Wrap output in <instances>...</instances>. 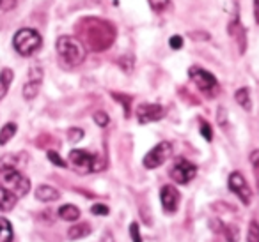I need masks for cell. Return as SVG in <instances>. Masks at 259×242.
<instances>
[{
	"label": "cell",
	"mask_w": 259,
	"mask_h": 242,
	"mask_svg": "<svg viewBox=\"0 0 259 242\" xmlns=\"http://www.w3.org/2000/svg\"><path fill=\"white\" fill-rule=\"evenodd\" d=\"M80 36L82 44L91 51H103L112 46L115 39V27L101 18H85L80 22Z\"/></svg>",
	"instance_id": "1"
},
{
	"label": "cell",
	"mask_w": 259,
	"mask_h": 242,
	"mask_svg": "<svg viewBox=\"0 0 259 242\" xmlns=\"http://www.w3.org/2000/svg\"><path fill=\"white\" fill-rule=\"evenodd\" d=\"M57 53L59 58L64 66L68 68H76L85 60V46L82 44V41L71 36H61L57 39Z\"/></svg>",
	"instance_id": "2"
},
{
	"label": "cell",
	"mask_w": 259,
	"mask_h": 242,
	"mask_svg": "<svg viewBox=\"0 0 259 242\" xmlns=\"http://www.w3.org/2000/svg\"><path fill=\"white\" fill-rule=\"evenodd\" d=\"M0 186L18 198H23L30 191L29 177H25L18 168H0Z\"/></svg>",
	"instance_id": "3"
},
{
	"label": "cell",
	"mask_w": 259,
	"mask_h": 242,
	"mask_svg": "<svg viewBox=\"0 0 259 242\" xmlns=\"http://www.w3.org/2000/svg\"><path fill=\"white\" fill-rule=\"evenodd\" d=\"M41 44H43L41 34L34 29H20L13 39V46L22 57H30L32 53H36Z\"/></svg>",
	"instance_id": "4"
},
{
	"label": "cell",
	"mask_w": 259,
	"mask_h": 242,
	"mask_svg": "<svg viewBox=\"0 0 259 242\" xmlns=\"http://www.w3.org/2000/svg\"><path fill=\"white\" fill-rule=\"evenodd\" d=\"M188 76H190V80L194 82V85L208 97H213L219 92V82H217L215 76L209 71H206V69L199 68V66H192V68L188 69Z\"/></svg>",
	"instance_id": "5"
},
{
	"label": "cell",
	"mask_w": 259,
	"mask_h": 242,
	"mask_svg": "<svg viewBox=\"0 0 259 242\" xmlns=\"http://www.w3.org/2000/svg\"><path fill=\"white\" fill-rule=\"evenodd\" d=\"M172 156V143L170 142H160L158 145H155L148 154L144 156V166L148 170H155V168L162 166L169 157Z\"/></svg>",
	"instance_id": "6"
},
{
	"label": "cell",
	"mask_w": 259,
	"mask_h": 242,
	"mask_svg": "<svg viewBox=\"0 0 259 242\" xmlns=\"http://www.w3.org/2000/svg\"><path fill=\"white\" fill-rule=\"evenodd\" d=\"M69 163L75 166V170H78L80 173H89V171H98L101 170V166L98 164L96 156H93L91 152L82 149H75L69 152Z\"/></svg>",
	"instance_id": "7"
},
{
	"label": "cell",
	"mask_w": 259,
	"mask_h": 242,
	"mask_svg": "<svg viewBox=\"0 0 259 242\" xmlns=\"http://www.w3.org/2000/svg\"><path fill=\"white\" fill-rule=\"evenodd\" d=\"M195 175H197V166L194 163H190V161L183 159V157L176 159V163L170 168V177L178 184H188Z\"/></svg>",
	"instance_id": "8"
},
{
	"label": "cell",
	"mask_w": 259,
	"mask_h": 242,
	"mask_svg": "<svg viewBox=\"0 0 259 242\" xmlns=\"http://www.w3.org/2000/svg\"><path fill=\"white\" fill-rule=\"evenodd\" d=\"M227 186H229V189L233 191V195H236L238 198H240V202L243 203V205H250V202H252L250 188H248L247 180H245V177L240 171H233V173L229 175Z\"/></svg>",
	"instance_id": "9"
},
{
	"label": "cell",
	"mask_w": 259,
	"mask_h": 242,
	"mask_svg": "<svg viewBox=\"0 0 259 242\" xmlns=\"http://www.w3.org/2000/svg\"><path fill=\"white\" fill-rule=\"evenodd\" d=\"M41 83H43V69H41V66L34 64L29 71V82L23 85V97L29 101L34 99L39 94Z\"/></svg>",
	"instance_id": "10"
},
{
	"label": "cell",
	"mask_w": 259,
	"mask_h": 242,
	"mask_svg": "<svg viewBox=\"0 0 259 242\" xmlns=\"http://www.w3.org/2000/svg\"><path fill=\"white\" fill-rule=\"evenodd\" d=\"M227 30H229V36L233 37L234 43H236L238 51H240V53H245V50H247V30H245V27L241 25L238 13H234V18L231 20Z\"/></svg>",
	"instance_id": "11"
},
{
	"label": "cell",
	"mask_w": 259,
	"mask_h": 242,
	"mask_svg": "<svg viewBox=\"0 0 259 242\" xmlns=\"http://www.w3.org/2000/svg\"><path fill=\"white\" fill-rule=\"evenodd\" d=\"M160 200H162V207L165 212H176L178 210V205H180V191H178L174 186L167 184L160 189Z\"/></svg>",
	"instance_id": "12"
},
{
	"label": "cell",
	"mask_w": 259,
	"mask_h": 242,
	"mask_svg": "<svg viewBox=\"0 0 259 242\" xmlns=\"http://www.w3.org/2000/svg\"><path fill=\"white\" fill-rule=\"evenodd\" d=\"M165 115V110L160 104H141L137 108V118L141 124H149V122H158Z\"/></svg>",
	"instance_id": "13"
},
{
	"label": "cell",
	"mask_w": 259,
	"mask_h": 242,
	"mask_svg": "<svg viewBox=\"0 0 259 242\" xmlns=\"http://www.w3.org/2000/svg\"><path fill=\"white\" fill-rule=\"evenodd\" d=\"M36 198L39 200V202H45V203H50V202H57L59 198H61V193L57 191L55 188H52V186H39V188L36 189Z\"/></svg>",
	"instance_id": "14"
},
{
	"label": "cell",
	"mask_w": 259,
	"mask_h": 242,
	"mask_svg": "<svg viewBox=\"0 0 259 242\" xmlns=\"http://www.w3.org/2000/svg\"><path fill=\"white\" fill-rule=\"evenodd\" d=\"M16 202H18V196H15L11 191H8L6 188L0 186V212H9V210H13Z\"/></svg>",
	"instance_id": "15"
},
{
	"label": "cell",
	"mask_w": 259,
	"mask_h": 242,
	"mask_svg": "<svg viewBox=\"0 0 259 242\" xmlns=\"http://www.w3.org/2000/svg\"><path fill=\"white\" fill-rule=\"evenodd\" d=\"M13 80H15V73H13V69L4 68L2 71H0V101L4 99L6 94L9 92V87H11Z\"/></svg>",
	"instance_id": "16"
},
{
	"label": "cell",
	"mask_w": 259,
	"mask_h": 242,
	"mask_svg": "<svg viewBox=\"0 0 259 242\" xmlns=\"http://www.w3.org/2000/svg\"><path fill=\"white\" fill-rule=\"evenodd\" d=\"M59 217L64 221H76L80 219V209L76 205H71V203H66L59 209Z\"/></svg>",
	"instance_id": "17"
},
{
	"label": "cell",
	"mask_w": 259,
	"mask_h": 242,
	"mask_svg": "<svg viewBox=\"0 0 259 242\" xmlns=\"http://www.w3.org/2000/svg\"><path fill=\"white\" fill-rule=\"evenodd\" d=\"M89 233H91V224H87V223H78V224H75V226L69 228L68 238H69V240H78V238L87 237Z\"/></svg>",
	"instance_id": "18"
},
{
	"label": "cell",
	"mask_w": 259,
	"mask_h": 242,
	"mask_svg": "<svg viewBox=\"0 0 259 242\" xmlns=\"http://www.w3.org/2000/svg\"><path fill=\"white\" fill-rule=\"evenodd\" d=\"M16 131H18V126H16L15 122L4 124V128L0 129V145H6V143L11 142L13 136L16 135Z\"/></svg>",
	"instance_id": "19"
},
{
	"label": "cell",
	"mask_w": 259,
	"mask_h": 242,
	"mask_svg": "<svg viewBox=\"0 0 259 242\" xmlns=\"http://www.w3.org/2000/svg\"><path fill=\"white\" fill-rule=\"evenodd\" d=\"M234 99H236V103L240 104L243 110H247V111L252 110V99H250L248 89H238L236 94H234Z\"/></svg>",
	"instance_id": "20"
},
{
	"label": "cell",
	"mask_w": 259,
	"mask_h": 242,
	"mask_svg": "<svg viewBox=\"0 0 259 242\" xmlns=\"http://www.w3.org/2000/svg\"><path fill=\"white\" fill-rule=\"evenodd\" d=\"M0 242H13V224L6 217H0Z\"/></svg>",
	"instance_id": "21"
},
{
	"label": "cell",
	"mask_w": 259,
	"mask_h": 242,
	"mask_svg": "<svg viewBox=\"0 0 259 242\" xmlns=\"http://www.w3.org/2000/svg\"><path fill=\"white\" fill-rule=\"evenodd\" d=\"M155 13H163L170 8V0H148Z\"/></svg>",
	"instance_id": "22"
},
{
	"label": "cell",
	"mask_w": 259,
	"mask_h": 242,
	"mask_svg": "<svg viewBox=\"0 0 259 242\" xmlns=\"http://www.w3.org/2000/svg\"><path fill=\"white\" fill-rule=\"evenodd\" d=\"M247 242H259V224H257V221H250V224H248Z\"/></svg>",
	"instance_id": "23"
},
{
	"label": "cell",
	"mask_w": 259,
	"mask_h": 242,
	"mask_svg": "<svg viewBox=\"0 0 259 242\" xmlns=\"http://www.w3.org/2000/svg\"><path fill=\"white\" fill-rule=\"evenodd\" d=\"M250 163H252V170H254L255 186H257V189H259V150H252V154H250Z\"/></svg>",
	"instance_id": "24"
},
{
	"label": "cell",
	"mask_w": 259,
	"mask_h": 242,
	"mask_svg": "<svg viewBox=\"0 0 259 242\" xmlns=\"http://www.w3.org/2000/svg\"><path fill=\"white\" fill-rule=\"evenodd\" d=\"M112 97H114L115 101H119V103H122V106H124V115L126 117H130V103H132V97L130 96H124V94H112Z\"/></svg>",
	"instance_id": "25"
},
{
	"label": "cell",
	"mask_w": 259,
	"mask_h": 242,
	"mask_svg": "<svg viewBox=\"0 0 259 242\" xmlns=\"http://www.w3.org/2000/svg\"><path fill=\"white\" fill-rule=\"evenodd\" d=\"M47 156H48V159H50L52 163L55 164V166H59V168H66V166H68V164H66V161L62 159V157L59 156V154L55 152V150H48Z\"/></svg>",
	"instance_id": "26"
},
{
	"label": "cell",
	"mask_w": 259,
	"mask_h": 242,
	"mask_svg": "<svg viewBox=\"0 0 259 242\" xmlns=\"http://www.w3.org/2000/svg\"><path fill=\"white\" fill-rule=\"evenodd\" d=\"M93 118H94V122L100 126V128H107L108 122H110V118H108V115L105 113V111H96Z\"/></svg>",
	"instance_id": "27"
},
{
	"label": "cell",
	"mask_w": 259,
	"mask_h": 242,
	"mask_svg": "<svg viewBox=\"0 0 259 242\" xmlns=\"http://www.w3.org/2000/svg\"><path fill=\"white\" fill-rule=\"evenodd\" d=\"M224 233H226L227 242H238V228L236 226H226L224 228Z\"/></svg>",
	"instance_id": "28"
},
{
	"label": "cell",
	"mask_w": 259,
	"mask_h": 242,
	"mask_svg": "<svg viewBox=\"0 0 259 242\" xmlns=\"http://www.w3.org/2000/svg\"><path fill=\"white\" fill-rule=\"evenodd\" d=\"M68 138H69V142H80V140L83 138V131L80 128H71L68 131Z\"/></svg>",
	"instance_id": "29"
},
{
	"label": "cell",
	"mask_w": 259,
	"mask_h": 242,
	"mask_svg": "<svg viewBox=\"0 0 259 242\" xmlns=\"http://www.w3.org/2000/svg\"><path fill=\"white\" fill-rule=\"evenodd\" d=\"M130 237L134 242H142L141 231H139V223H132L130 224Z\"/></svg>",
	"instance_id": "30"
},
{
	"label": "cell",
	"mask_w": 259,
	"mask_h": 242,
	"mask_svg": "<svg viewBox=\"0 0 259 242\" xmlns=\"http://www.w3.org/2000/svg\"><path fill=\"white\" fill-rule=\"evenodd\" d=\"M201 135L204 136L206 142H211L213 140V131H211V128H209L208 122H201Z\"/></svg>",
	"instance_id": "31"
},
{
	"label": "cell",
	"mask_w": 259,
	"mask_h": 242,
	"mask_svg": "<svg viewBox=\"0 0 259 242\" xmlns=\"http://www.w3.org/2000/svg\"><path fill=\"white\" fill-rule=\"evenodd\" d=\"M91 212L96 214V216H107V214H108V207L103 205V203H96V205H93Z\"/></svg>",
	"instance_id": "32"
},
{
	"label": "cell",
	"mask_w": 259,
	"mask_h": 242,
	"mask_svg": "<svg viewBox=\"0 0 259 242\" xmlns=\"http://www.w3.org/2000/svg\"><path fill=\"white\" fill-rule=\"evenodd\" d=\"M18 0H0V11H11L16 8Z\"/></svg>",
	"instance_id": "33"
},
{
	"label": "cell",
	"mask_w": 259,
	"mask_h": 242,
	"mask_svg": "<svg viewBox=\"0 0 259 242\" xmlns=\"http://www.w3.org/2000/svg\"><path fill=\"white\" fill-rule=\"evenodd\" d=\"M169 44H170V48H172V50H180V48L183 46V37H181V36H172V37H170V41H169Z\"/></svg>",
	"instance_id": "34"
},
{
	"label": "cell",
	"mask_w": 259,
	"mask_h": 242,
	"mask_svg": "<svg viewBox=\"0 0 259 242\" xmlns=\"http://www.w3.org/2000/svg\"><path fill=\"white\" fill-rule=\"evenodd\" d=\"M254 20L259 25V0H254Z\"/></svg>",
	"instance_id": "35"
},
{
	"label": "cell",
	"mask_w": 259,
	"mask_h": 242,
	"mask_svg": "<svg viewBox=\"0 0 259 242\" xmlns=\"http://www.w3.org/2000/svg\"><path fill=\"white\" fill-rule=\"evenodd\" d=\"M100 242H115L114 240V235L110 233V231H105V235L101 237V240Z\"/></svg>",
	"instance_id": "36"
}]
</instances>
